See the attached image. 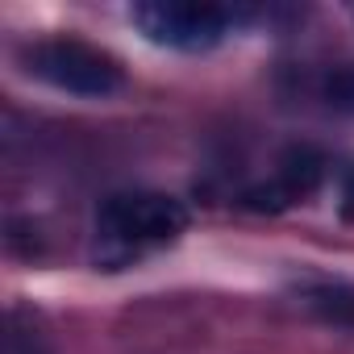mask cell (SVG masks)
Returning <instances> with one entry per match:
<instances>
[{"label":"cell","mask_w":354,"mask_h":354,"mask_svg":"<svg viewBox=\"0 0 354 354\" xmlns=\"http://www.w3.org/2000/svg\"><path fill=\"white\" fill-rule=\"evenodd\" d=\"M192 225V213L171 192H113L96 209L92 230V259L104 271H121L129 263H142L154 250L175 246Z\"/></svg>","instance_id":"cell-1"},{"label":"cell","mask_w":354,"mask_h":354,"mask_svg":"<svg viewBox=\"0 0 354 354\" xmlns=\"http://www.w3.org/2000/svg\"><path fill=\"white\" fill-rule=\"evenodd\" d=\"M26 71L59 92H71V96H88V100H104L113 92L125 88V67L117 55L84 42V38H42L34 46H26L21 55Z\"/></svg>","instance_id":"cell-2"},{"label":"cell","mask_w":354,"mask_h":354,"mask_svg":"<svg viewBox=\"0 0 354 354\" xmlns=\"http://www.w3.org/2000/svg\"><path fill=\"white\" fill-rule=\"evenodd\" d=\"M133 26L167 50H213L238 26V13L225 5H201V0H146L133 5Z\"/></svg>","instance_id":"cell-3"},{"label":"cell","mask_w":354,"mask_h":354,"mask_svg":"<svg viewBox=\"0 0 354 354\" xmlns=\"http://www.w3.org/2000/svg\"><path fill=\"white\" fill-rule=\"evenodd\" d=\"M325 167L329 162H325L321 150H313V146H288L279 154V162H275V175H271L267 184L242 192V205L254 209V213H279V209H288V205H296V201H304V196H313L321 188Z\"/></svg>","instance_id":"cell-4"},{"label":"cell","mask_w":354,"mask_h":354,"mask_svg":"<svg viewBox=\"0 0 354 354\" xmlns=\"http://www.w3.org/2000/svg\"><path fill=\"white\" fill-rule=\"evenodd\" d=\"M308 304L321 308L329 321H354V288H342V283H321L308 292Z\"/></svg>","instance_id":"cell-5"},{"label":"cell","mask_w":354,"mask_h":354,"mask_svg":"<svg viewBox=\"0 0 354 354\" xmlns=\"http://www.w3.org/2000/svg\"><path fill=\"white\" fill-rule=\"evenodd\" d=\"M321 100H325L333 113H354V67H350V63L333 67V71L321 80Z\"/></svg>","instance_id":"cell-6"},{"label":"cell","mask_w":354,"mask_h":354,"mask_svg":"<svg viewBox=\"0 0 354 354\" xmlns=\"http://www.w3.org/2000/svg\"><path fill=\"white\" fill-rule=\"evenodd\" d=\"M9 354H50L46 337L38 329H21V313H13V329H9Z\"/></svg>","instance_id":"cell-7"},{"label":"cell","mask_w":354,"mask_h":354,"mask_svg":"<svg viewBox=\"0 0 354 354\" xmlns=\"http://www.w3.org/2000/svg\"><path fill=\"white\" fill-rule=\"evenodd\" d=\"M342 217L354 221V167H346L342 175Z\"/></svg>","instance_id":"cell-8"},{"label":"cell","mask_w":354,"mask_h":354,"mask_svg":"<svg viewBox=\"0 0 354 354\" xmlns=\"http://www.w3.org/2000/svg\"><path fill=\"white\" fill-rule=\"evenodd\" d=\"M350 13H354V9H350Z\"/></svg>","instance_id":"cell-9"}]
</instances>
